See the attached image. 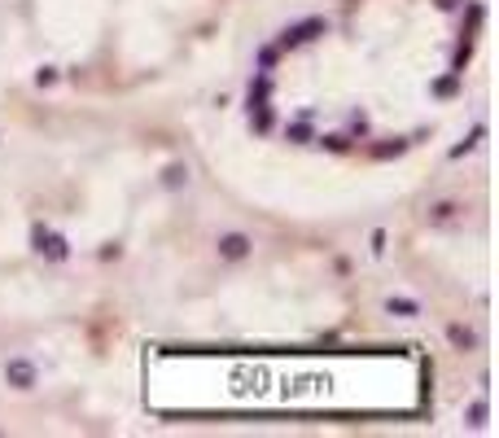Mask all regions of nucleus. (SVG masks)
Listing matches in <instances>:
<instances>
[{"label": "nucleus", "mask_w": 499, "mask_h": 438, "mask_svg": "<svg viewBox=\"0 0 499 438\" xmlns=\"http://www.w3.org/2000/svg\"><path fill=\"white\" fill-rule=\"evenodd\" d=\"M315 145L328 149V154H351V140H346V136H315Z\"/></svg>", "instance_id": "9d476101"}, {"label": "nucleus", "mask_w": 499, "mask_h": 438, "mask_svg": "<svg viewBox=\"0 0 499 438\" xmlns=\"http://www.w3.org/2000/svg\"><path fill=\"white\" fill-rule=\"evenodd\" d=\"M5 381L13 386V390H36V381H40V368L22 360V355H13V360L5 364Z\"/></svg>", "instance_id": "20e7f679"}, {"label": "nucleus", "mask_w": 499, "mask_h": 438, "mask_svg": "<svg viewBox=\"0 0 499 438\" xmlns=\"http://www.w3.org/2000/svg\"><path fill=\"white\" fill-rule=\"evenodd\" d=\"M285 136H289L294 145H307V140H315V136H311V115H303V119H294V123L285 127Z\"/></svg>", "instance_id": "1a4fd4ad"}, {"label": "nucleus", "mask_w": 499, "mask_h": 438, "mask_svg": "<svg viewBox=\"0 0 499 438\" xmlns=\"http://www.w3.org/2000/svg\"><path fill=\"white\" fill-rule=\"evenodd\" d=\"M31 246H36V254L53 258V263H66V258H71V246H66V237H57L53 228H44V224H36V228H31Z\"/></svg>", "instance_id": "f257e3e1"}, {"label": "nucleus", "mask_w": 499, "mask_h": 438, "mask_svg": "<svg viewBox=\"0 0 499 438\" xmlns=\"http://www.w3.org/2000/svg\"><path fill=\"white\" fill-rule=\"evenodd\" d=\"M407 145L412 140H381V145H373V149H368V158H377V162H386V158H398V154H407Z\"/></svg>", "instance_id": "0eeeda50"}, {"label": "nucleus", "mask_w": 499, "mask_h": 438, "mask_svg": "<svg viewBox=\"0 0 499 438\" xmlns=\"http://www.w3.org/2000/svg\"><path fill=\"white\" fill-rule=\"evenodd\" d=\"M57 84V66H44V71H36V88H53Z\"/></svg>", "instance_id": "2eb2a0df"}, {"label": "nucleus", "mask_w": 499, "mask_h": 438, "mask_svg": "<svg viewBox=\"0 0 499 438\" xmlns=\"http://www.w3.org/2000/svg\"><path fill=\"white\" fill-rule=\"evenodd\" d=\"M189 184V167L185 162H171V167L162 171V189H185Z\"/></svg>", "instance_id": "6e6552de"}, {"label": "nucleus", "mask_w": 499, "mask_h": 438, "mask_svg": "<svg viewBox=\"0 0 499 438\" xmlns=\"http://www.w3.org/2000/svg\"><path fill=\"white\" fill-rule=\"evenodd\" d=\"M460 210H464L460 202H451V198H442V202H434V206L425 210V219L434 224V228H447V224H456V219H460Z\"/></svg>", "instance_id": "39448f33"}, {"label": "nucleus", "mask_w": 499, "mask_h": 438, "mask_svg": "<svg viewBox=\"0 0 499 438\" xmlns=\"http://www.w3.org/2000/svg\"><path fill=\"white\" fill-rule=\"evenodd\" d=\"M482 136H486V127H482V123H477V127H473V132H469V140H464V145H456V149H451V158H464V154H469V149H473V145H477Z\"/></svg>", "instance_id": "ddd939ff"}, {"label": "nucleus", "mask_w": 499, "mask_h": 438, "mask_svg": "<svg viewBox=\"0 0 499 438\" xmlns=\"http://www.w3.org/2000/svg\"><path fill=\"white\" fill-rule=\"evenodd\" d=\"M386 307H390V312H398V316H421V302H412V298H390Z\"/></svg>", "instance_id": "f8f14e48"}, {"label": "nucleus", "mask_w": 499, "mask_h": 438, "mask_svg": "<svg viewBox=\"0 0 499 438\" xmlns=\"http://www.w3.org/2000/svg\"><path fill=\"white\" fill-rule=\"evenodd\" d=\"M460 5V0H438V9H456Z\"/></svg>", "instance_id": "dca6fc26"}, {"label": "nucleus", "mask_w": 499, "mask_h": 438, "mask_svg": "<svg viewBox=\"0 0 499 438\" xmlns=\"http://www.w3.org/2000/svg\"><path fill=\"white\" fill-rule=\"evenodd\" d=\"M215 250H219L224 263H241V258L254 254V241H249L245 233H219V241H215Z\"/></svg>", "instance_id": "7ed1b4c3"}, {"label": "nucleus", "mask_w": 499, "mask_h": 438, "mask_svg": "<svg viewBox=\"0 0 499 438\" xmlns=\"http://www.w3.org/2000/svg\"><path fill=\"white\" fill-rule=\"evenodd\" d=\"M486 416H491V408H486V399H477L473 408H469V425H477V430H482V425H486Z\"/></svg>", "instance_id": "4468645a"}, {"label": "nucleus", "mask_w": 499, "mask_h": 438, "mask_svg": "<svg viewBox=\"0 0 499 438\" xmlns=\"http://www.w3.org/2000/svg\"><path fill=\"white\" fill-rule=\"evenodd\" d=\"M447 342H451L456 351H477V333L469 329V324L451 320V324H447Z\"/></svg>", "instance_id": "423d86ee"}, {"label": "nucleus", "mask_w": 499, "mask_h": 438, "mask_svg": "<svg viewBox=\"0 0 499 438\" xmlns=\"http://www.w3.org/2000/svg\"><path fill=\"white\" fill-rule=\"evenodd\" d=\"M328 36V22L324 18H307V22H294L280 31V48H298V44H311V40H320Z\"/></svg>", "instance_id": "f03ea898"}, {"label": "nucleus", "mask_w": 499, "mask_h": 438, "mask_svg": "<svg viewBox=\"0 0 499 438\" xmlns=\"http://www.w3.org/2000/svg\"><path fill=\"white\" fill-rule=\"evenodd\" d=\"M456 88H460V75L451 71L447 79H434V96H456Z\"/></svg>", "instance_id": "9b49d317"}]
</instances>
